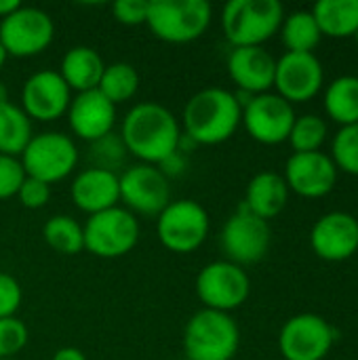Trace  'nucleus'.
<instances>
[{"label":"nucleus","instance_id":"nucleus-1","mask_svg":"<svg viewBox=\"0 0 358 360\" xmlns=\"http://www.w3.org/2000/svg\"><path fill=\"white\" fill-rule=\"evenodd\" d=\"M120 137L127 152L139 158L141 165L156 167L179 152L181 129L169 108L141 101L124 114Z\"/></svg>","mask_w":358,"mask_h":360},{"label":"nucleus","instance_id":"nucleus-2","mask_svg":"<svg viewBox=\"0 0 358 360\" xmlns=\"http://www.w3.org/2000/svg\"><path fill=\"white\" fill-rule=\"evenodd\" d=\"M181 122L190 141L217 146L228 141L243 124V108L234 93L222 86H209L188 99Z\"/></svg>","mask_w":358,"mask_h":360},{"label":"nucleus","instance_id":"nucleus-3","mask_svg":"<svg viewBox=\"0 0 358 360\" xmlns=\"http://www.w3.org/2000/svg\"><path fill=\"white\" fill-rule=\"evenodd\" d=\"M238 346V325L226 312L203 308L184 329V352L188 360H232Z\"/></svg>","mask_w":358,"mask_h":360},{"label":"nucleus","instance_id":"nucleus-4","mask_svg":"<svg viewBox=\"0 0 358 360\" xmlns=\"http://www.w3.org/2000/svg\"><path fill=\"white\" fill-rule=\"evenodd\" d=\"M213 8L207 0H150L146 25L171 44L198 40L211 25Z\"/></svg>","mask_w":358,"mask_h":360},{"label":"nucleus","instance_id":"nucleus-5","mask_svg":"<svg viewBox=\"0 0 358 360\" xmlns=\"http://www.w3.org/2000/svg\"><path fill=\"white\" fill-rule=\"evenodd\" d=\"M285 19L279 0H230L222 13V27L234 46H262Z\"/></svg>","mask_w":358,"mask_h":360},{"label":"nucleus","instance_id":"nucleus-6","mask_svg":"<svg viewBox=\"0 0 358 360\" xmlns=\"http://www.w3.org/2000/svg\"><path fill=\"white\" fill-rule=\"evenodd\" d=\"M84 249L101 259H116L131 253L139 240V221L124 207H112L108 211L89 215L82 226Z\"/></svg>","mask_w":358,"mask_h":360},{"label":"nucleus","instance_id":"nucleus-7","mask_svg":"<svg viewBox=\"0 0 358 360\" xmlns=\"http://www.w3.org/2000/svg\"><path fill=\"white\" fill-rule=\"evenodd\" d=\"M27 177L49 186L65 179L78 165V148L65 133L44 131L30 139L19 156Z\"/></svg>","mask_w":358,"mask_h":360},{"label":"nucleus","instance_id":"nucleus-8","mask_svg":"<svg viewBox=\"0 0 358 360\" xmlns=\"http://www.w3.org/2000/svg\"><path fill=\"white\" fill-rule=\"evenodd\" d=\"M209 213L207 209L192 200H171L167 209L156 219V232L165 249L173 253H192L209 236Z\"/></svg>","mask_w":358,"mask_h":360},{"label":"nucleus","instance_id":"nucleus-9","mask_svg":"<svg viewBox=\"0 0 358 360\" xmlns=\"http://www.w3.org/2000/svg\"><path fill=\"white\" fill-rule=\"evenodd\" d=\"M251 293V281L247 272L228 262H211L196 276V295L207 310L230 314L241 308Z\"/></svg>","mask_w":358,"mask_h":360},{"label":"nucleus","instance_id":"nucleus-10","mask_svg":"<svg viewBox=\"0 0 358 360\" xmlns=\"http://www.w3.org/2000/svg\"><path fill=\"white\" fill-rule=\"evenodd\" d=\"M272 240V230L266 219L253 215L245 205L236 209L224 224L219 245L228 262L236 266L257 264L266 257Z\"/></svg>","mask_w":358,"mask_h":360},{"label":"nucleus","instance_id":"nucleus-11","mask_svg":"<svg viewBox=\"0 0 358 360\" xmlns=\"http://www.w3.org/2000/svg\"><path fill=\"white\" fill-rule=\"evenodd\" d=\"M55 36L51 15L36 6H19L0 19V42L6 55L34 57L42 53Z\"/></svg>","mask_w":358,"mask_h":360},{"label":"nucleus","instance_id":"nucleus-12","mask_svg":"<svg viewBox=\"0 0 358 360\" xmlns=\"http://www.w3.org/2000/svg\"><path fill=\"white\" fill-rule=\"evenodd\" d=\"M333 344V327L312 312L291 316L279 333V350L285 360H323Z\"/></svg>","mask_w":358,"mask_h":360},{"label":"nucleus","instance_id":"nucleus-13","mask_svg":"<svg viewBox=\"0 0 358 360\" xmlns=\"http://www.w3.org/2000/svg\"><path fill=\"white\" fill-rule=\"evenodd\" d=\"M120 200L133 215L158 217L171 202L167 173L154 165H135L120 175Z\"/></svg>","mask_w":358,"mask_h":360},{"label":"nucleus","instance_id":"nucleus-14","mask_svg":"<svg viewBox=\"0 0 358 360\" xmlns=\"http://www.w3.org/2000/svg\"><path fill=\"white\" fill-rule=\"evenodd\" d=\"M295 118L293 103L283 99L279 93L253 95L243 108V124L247 133L264 146L287 141Z\"/></svg>","mask_w":358,"mask_h":360},{"label":"nucleus","instance_id":"nucleus-15","mask_svg":"<svg viewBox=\"0 0 358 360\" xmlns=\"http://www.w3.org/2000/svg\"><path fill=\"white\" fill-rule=\"evenodd\" d=\"M325 82V70L314 53H285L276 59L274 86L289 103L310 101Z\"/></svg>","mask_w":358,"mask_h":360},{"label":"nucleus","instance_id":"nucleus-16","mask_svg":"<svg viewBox=\"0 0 358 360\" xmlns=\"http://www.w3.org/2000/svg\"><path fill=\"white\" fill-rule=\"evenodd\" d=\"M70 86L63 82L59 72L40 70L34 72L21 89V110L32 120L51 122L68 114L70 108Z\"/></svg>","mask_w":358,"mask_h":360},{"label":"nucleus","instance_id":"nucleus-17","mask_svg":"<svg viewBox=\"0 0 358 360\" xmlns=\"http://www.w3.org/2000/svg\"><path fill=\"white\" fill-rule=\"evenodd\" d=\"M285 184L304 198L327 196L338 181V167L325 152H293L285 165Z\"/></svg>","mask_w":358,"mask_h":360},{"label":"nucleus","instance_id":"nucleus-18","mask_svg":"<svg viewBox=\"0 0 358 360\" xmlns=\"http://www.w3.org/2000/svg\"><path fill=\"white\" fill-rule=\"evenodd\" d=\"M310 247L325 262H346L358 251V219L346 211L321 215L310 230Z\"/></svg>","mask_w":358,"mask_h":360},{"label":"nucleus","instance_id":"nucleus-19","mask_svg":"<svg viewBox=\"0 0 358 360\" xmlns=\"http://www.w3.org/2000/svg\"><path fill=\"white\" fill-rule=\"evenodd\" d=\"M68 120L74 135L91 143L112 133L116 122V105L97 89L84 91L70 101Z\"/></svg>","mask_w":358,"mask_h":360},{"label":"nucleus","instance_id":"nucleus-20","mask_svg":"<svg viewBox=\"0 0 358 360\" xmlns=\"http://www.w3.org/2000/svg\"><path fill=\"white\" fill-rule=\"evenodd\" d=\"M276 59L264 46H234L228 57V74L232 82L249 95L268 93L274 86Z\"/></svg>","mask_w":358,"mask_h":360},{"label":"nucleus","instance_id":"nucleus-21","mask_svg":"<svg viewBox=\"0 0 358 360\" xmlns=\"http://www.w3.org/2000/svg\"><path fill=\"white\" fill-rule=\"evenodd\" d=\"M70 194L74 205L89 215L108 211L120 202V175L95 167L84 169L74 177Z\"/></svg>","mask_w":358,"mask_h":360},{"label":"nucleus","instance_id":"nucleus-22","mask_svg":"<svg viewBox=\"0 0 358 360\" xmlns=\"http://www.w3.org/2000/svg\"><path fill=\"white\" fill-rule=\"evenodd\" d=\"M287 200H289V188L285 184V177L274 171H262L251 177L243 205L253 215L268 221L285 209Z\"/></svg>","mask_w":358,"mask_h":360},{"label":"nucleus","instance_id":"nucleus-23","mask_svg":"<svg viewBox=\"0 0 358 360\" xmlns=\"http://www.w3.org/2000/svg\"><path fill=\"white\" fill-rule=\"evenodd\" d=\"M59 68H61L59 76L70 86V91L84 93V91H93L99 86L106 63L95 49L78 44V46H72L63 55Z\"/></svg>","mask_w":358,"mask_h":360},{"label":"nucleus","instance_id":"nucleus-24","mask_svg":"<svg viewBox=\"0 0 358 360\" xmlns=\"http://www.w3.org/2000/svg\"><path fill=\"white\" fill-rule=\"evenodd\" d=\"M312 15L323 36L348 38L358 30V0H319Z\"/></svg>","mask_w":358,"mask_h":360},{"label":"nucleus","instance_id":"nucleus-25","mask_svg":"<svg viewBox=\"0 0 358 360\" xmlns=\"http://www.w3.org/2000/svg\"><path fill=\"white\" fill-rule=\"evenodd\" d=\"M325 112L329 118L340 122L342 127L346 124H357L358 122V76L354 74H344L331 80L325 89Z\"/></svg>","mask_w":358,"mask_h":360},{"label":"nucleus","instance_id":"nucleus-26","mask_svg":"<svg viewBox=\"0 0 358 360\" xmlns=\"http://www.w3.org/2000/svg\"><path fill=\"white\" fill-rule=\"evenodd\" d=\"M32 137H34L32 120L27 118V114L19 105L11 101H2L0 103V154L19 158Z\"/></svg>","mask_w":358,"mask_h":360},{"label":"nucleus","instance_id":"nucleus-27","mask_svg":"<svg viewBox=\"0 0 358 360\" xmlns=\"http://www.w3.org/2000/svg\"><path fill=\"white\" fill-rule=\"evenodd\" d=\"M281 36L289 53H312L323 38L312 11H293L287 15L281 23Z\"/></svg>","mask_w":358,"mask_h":360},{"label":"nucleus","instance_id":"nucleus-28","mask_svg":"<svg viewBox=\"0 0 358 360\" xmlns=\"http://www.w3.org/2000/svg\"><path fill=\"white\" fill-rule=\"evenodd\" d=\"M44 243L61 255H78L84 251L82 226L70 215H53L42 228Z\"/></svg>","mask_w":358,"mask_h":360},{"label":"nucleus","instance_id":"nucleus-29","mask_svg":"<svg viewBox=\"0 0 358 360\" xmlns=\"http://www.w3.org/2000/svg\"><path fill=\"white\" fill-rule=\"evenodd\" d=\"M139 89V74L127 61H116L106 65L97 91H101L114 105L124 103L137 95Z\"/></svg>","mask_w":358,"mask_h":360},{"label":"nucleus","instance_id":"nucleus-30","mask_svg":"<svg viewBox=\"0 0 358 360\" xmlns=\"http://www.w3.org/2000/svg\"><path fill=\"white\" fill-rule=\"evenodd\" d=\"M327 131L325 118L317 114H304L295 118L287 141L295 152H319L327 139Z\"/></svg>","mask_w":358,"mask_h":360},{"label":"nucleus","instance_id":"nucleus-31","mask_svg":"<svg viewBox=\"0 0 358 360\" xmlns=\"http://www.w3.org/2000/svg\"><path fill=\"white\" fill-rule=\"evenodd\" d=\"M329 156L338 171L358 175V122L346 124L335 133Z\"/></svg>","mask_w":358,"mask_h":360},{"label":"nucleus","instance_id":"nucleus-32","mask_svg":"<svg viewBox=\"0 0 358 360\" xmlns=\"http://www.w3.org/2000/svg\"><path fill=\"white\" fill-rule=\"evenodd\" d=\"M127 148L122 143V137L116 133H108L95 141H91V160L95 169H103V171H112L116 173V169L120 165H124L127 160Z\"/></svg>","mask_w":358,"mask_h":360},{"label":"nucleus","instance_id":"nucleus-33","mask_svg":"<svg viewBox=\"0 0 358 360\" xmlns=\"http://www.w3.org/2000/svg\"><path fill=\"white\" fill-rule=\"evenodd\" d=\"M27 327L17 316L0 319V359H15L27 344Z\"/></svg>","mask_w":358,"mask_h":360},{"label":"nucleus","instance_id":"nucleus-34","mask_svg":"<svg viewBox=\"0 0 358 360\" xmlns=\"http://www.w3.org/2000/svg\"><path fill=\"white\" fill-rule=\"evenodd\" d=\"M23 179H25V171L21 160L17 156L0 154V200L17 196Z\"/></svg>","mask_w":358,"mask_h":360},{"label":"nucleus","instance_id":"nucleus-35","mask_svg":"<svg viewBox=\"0 0 358 360\" xmlns=\"http://www.w3.org/2000/svg\"><path fill=\"white\" fill-rule=\"evenodd\" d=\"M17 198L25 209H42L51 200V186L25 175V179L17 192Z\"/></svg>","mask_w":358,"mask_h":360},{"label":"nucleus","instance_id":"nucleus-36","mask_svg":"<svg viewBox=\"0 0 358 360\" xmlns=\"http://www.w3.org/2000/svg\"><path fill=\"white\" fill-rule=\"evenodd\" d=\"M23 300L21 285L17 283L15 276L0 272V319L15 316Z\"/></svg>","mask_w":358,"mask_h":360},{"label":"nucleus","instance_id":"nucleus-37","mask_svg":"<svg viewBox=\"0 0 358 360\" xmlns=\"http://www.w3.org/2000/svg\"><path fill=\"white\" fill-rule=\"evenodd\" d=\"M112 15L122 25H141L148 19V0H116Z\"/></svg>","mask_w":358,"mask_h":360},{"label":"nucleus","instance_id":"nucleus-38","mask_svg":"<svg viewBox=\"0 0 358 360\" xmlns=\"http://www.w3.org/2000/svg\"><path fill=\"white\" fill-rule=\"evenodd\" d=\"M51 360H87L84 352L78 350V348H72V346H65V348H59L53 359Z\"/></svg>","mask_w":358,"mask_h":360},{"label":"nucleus","instance_id":"nucleus-39","mask_svg":"<svg viewBox=\"0 0 358 360\" xmlns=\"http://www.w3.org/2000/svg\"><path fill=\"white\" fill-rule=\"evenodd\" d=\"M21 4L17 0H0V19H4L6 15H11L13 11H17Z\"/></svg>","mask_w":358,"mask_h":360},{"label":"nucleus","instance_id":"nucleus-40","mask_svg":"<svg viewBox=\"0 0 358 360\" xmlns=\"http://www.w3.org/2000/svg\"><path fill=\"white\" fill-rule=\"evenodd\" d=\"M6 57H8V55H6V51H4V46H2V42H0V68L6 63Z\"/></svg>","mask_w":358,"mask_h":360},{"label":"nucleus","instance_id":"nucleus-41","mask_svg":"<svg viewBox=\"0 0 358 360\" xmlns=\"http://www.w3.org/2000/svg\"><path fill=\"white\" fill-rule=\"evenodd\" d=\"M2 101H8V99H6V89H4V84L0 82V103H2Z\"/></svg>","mask_w":358,"mask_h":360},{"label":"nucleus","instance_id":"nucleus-42","mask_svg":"<svg viewBox=\"0 0 358 360\" xmlns=\"http://www.w3.org/2000/svg\"><path fill=\"white\" fill-rule=\"evenodd\" d=\"M354 40H357V46H358V30L354 32Z\"/></svg>","mask_w":358,"mask_h":360},{"label":"nucleus","instance_id":"nucleus-43","mask_svg":"<svg viewBox=\"0 0 358 360\" xmlns=\"http://www.w3.org/2000/svg\"><path fill=\"white\" fill-rule=\"evenodd\" d=\"M0 360H15V359H0Z\"/></svg>","mask_w":358,"mask_h":360},{"label":"nucleus","instance_id":"nucleus-44","mask_svg":"<svg viewBox=\"0 0 358 360\" xmlns=\"http://www.w3.org/2000/svg\"><path fill=\"white\" fill-rule=\"evenodd\" d=\"M184 360H188V359H184Z\"/></svg>","mask_w":358,"mask_h":360}]
</instances>
